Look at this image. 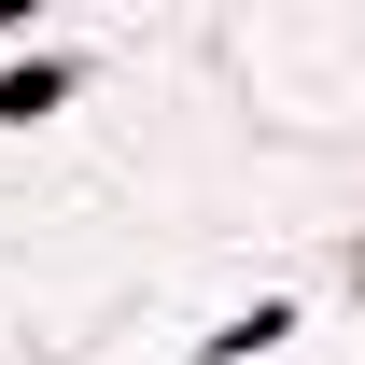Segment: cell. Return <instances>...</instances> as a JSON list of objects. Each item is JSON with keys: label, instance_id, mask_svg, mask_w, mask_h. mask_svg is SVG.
I'll return each instance as SVG.
<instances>
[{"label": "cell", "instance_id": "cell-1", "mask_svg": "<svg viewBox=\"0 0 365 365\" xmlns=\"http://www.w3.org/2000/svg\"><path fill=\"white\" fill-rule=\"evenodd\" d=\"M281 337H295V309H281V295H267V309H239L225 337H197V351H211V365H239V351H281Z\"/></svg>", "mask_w": 365, "mask_h": 365}, {"label": "cell", "instance_id": "cell-2", "mask_svg": "<svg viewBox=\"0 0 365 365\" xmlns=\"http://www.w3.org/2000/svg\"><path fill=\"white\" fill-rule=\"evenodd\" d=\"M56 98H71V71H56V56H43V71H14V85H0V113L29 127V113H56Z\"/></svg>", "mask_w": 365, "mask_h": 365}]
</instances>
